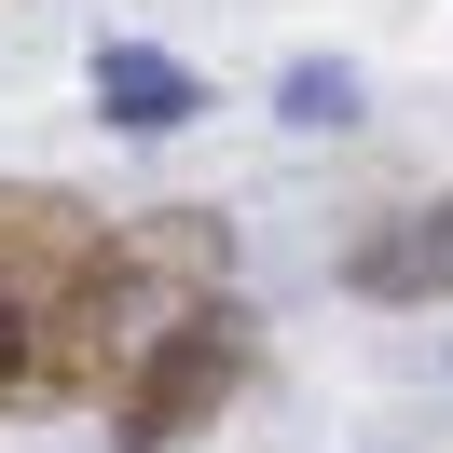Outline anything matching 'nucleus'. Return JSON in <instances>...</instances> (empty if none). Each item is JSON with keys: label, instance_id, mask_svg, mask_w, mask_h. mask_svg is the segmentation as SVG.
Segmentation results:
<instances>
[{"label": "nucleus", "instance_id": "1", "mask_svg": "<svg viewBox=\"0 0 453 453\" xmlns=\"http://www.w3.org/2000/svg\"><path fill=\"white\" fill-rule=\"evenodd\" d=\"M111 234L56 179H0V412L111 398Z\"/></svg>", "mask_w": 453, "mask_h": 453}, {"label": "nucleus", "instance_id": "2", "mask_svg": "<svg viewBox=\"0 0 453 453\" xmlns=\"http://www.w3.org/2000/svg\"><path fill=\"white\" fill-rule=\"evenodd\" d=\"M234 385H248V303L179 316L165 343H138V357L111 371V453H179L193 426L234 412Z\"/></svg>", "mask_w": 453, "mask_h": 453}, {"label": "nucleus", "instance_id": "3", "mask_svg": "<svg viewBox=\"0 0 453 453\" xmlns=\"http://www.w3.org/2000/svg\"><path fill=\"white\" fill-rule=\"evenodd\" d=\"M343 288H357V303H385V316L453 303V193H426V206H398V220H371L357 248H343Z\"/></svg>", "mask_w": 453, "mask_h": 453}, {"label": "nucleus", "instance_id": "4", "mask_svg": "<svg viewBox=\"0 0 453 453\" xmlns=\"http://www.w3.org/2000/svg\"><path fill=\"white\" fill-rule=\"evenodd\" d=\"M96 111H111V138H179V124L206 111V83L165 42H96Z\"/></svg>", "mask_w": 453, "mask_h": 453}, {"label": "nucleus", "instance_id": "5", "mask_svg": "<svg viewBox=\"0 0 453 453\" xmlns=\"http://www.w3.org/2000/svg\"><path fill=\"white\" fill-rule=\"evenodd\" d=\"M357 69H343V56H288L275 69V124H303V138H343V124H357Z\"/></svg>", "mask_w": 453, "mask_h": 453}]
</instances>
